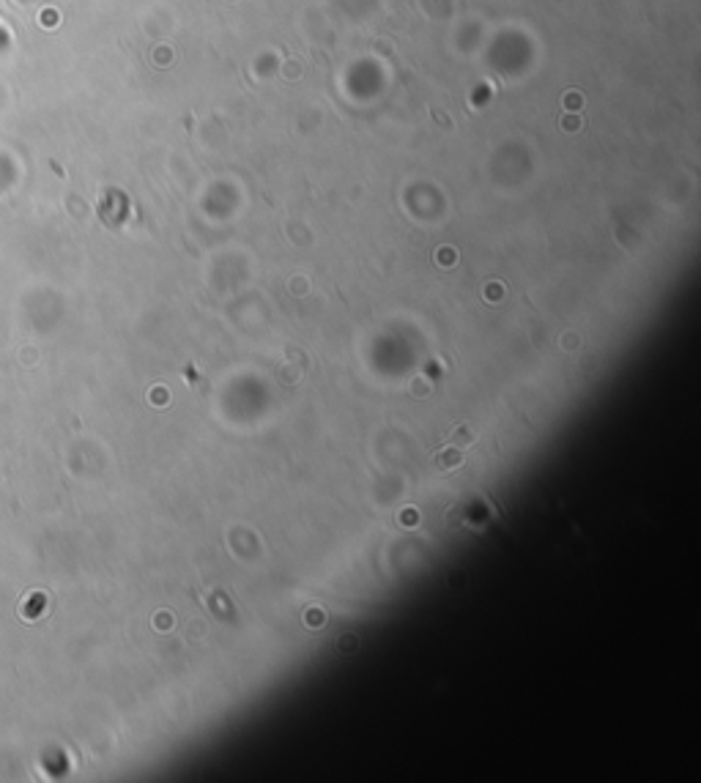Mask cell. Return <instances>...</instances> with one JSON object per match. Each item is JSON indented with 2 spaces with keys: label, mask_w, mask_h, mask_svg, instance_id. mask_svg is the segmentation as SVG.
Here are the masks:
<instances>
[{
  "label": "cell",
  "mask_w": 701,
  "mask_h": 783,
  "mask_svg": "<svg viewBox=\"0 0 701 783\" xmlns=\"http://www.w3.org/2000/svg\"><path fill=\"white\" fill-rule=\"evenodd\" d=\"M463 460H466V455L460 447H447L433 455V469L435 471H452L457 466H463Z\"/></svg>",
  "instance_id": "cell-1"
},
{
  "label": "cell",
  "mask_w": 701,
  "mask_h": 783,
  "mask_svg": "<svg viewBox=\"0 0 701 783\" xmlns=\"http://www.w3.org/2000/svg\"><path fill=\"white\" fill-rule=\"evenodd\" d=\"M472 438H474V430H472L469 425H460V428L450 435V444H460V447H466V444H472Z\"/></svg>",
  "instance_id": "cell-2"
}]
</instances>
